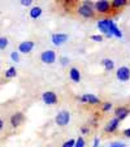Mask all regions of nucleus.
<instances>
[{
  "instance_id": "obj_1",
  "label": "nucleus",
  "mask_w": 130,
  "mask_h": 147,
  "mask_svg": "<svg viewBox=\"0 0 130 147\" xmlns=\"http://www.w3.org/2000/svg\"><path fill=\"white\" fill-rule=\"evenodd\" d=\"M77 12L79 16L86 17V18H92V17H95L94 4H92L91 1H82V4L78 7Z\"/></svg>"
},
{
  "instance_id": "obj_2",
  "label": "nucleus",
  "mask_w": 130,
  "mask_h": 147,
  "mask_svg": "<svg viewBox=\"0 0 130 147\" xmlns=\"http://www.w3.org/2000/svg\"><path fill=\"white\" fill-rule=\"evenodd\" d=\"M94 11H96L98 13H102V14L109 13V12L112 11L111 3L107 1V0H99V1H95L94 3Z\"/></svg>"
},
{
  "instance_id": "obj_3",
  "label": "nucleus",
  "mask_w": 130,
  "mask_h": 147,
  "mask_svg": "<svg viewBox=\"0 0 130 147\" xmlns=\"http://www.w3.org/2000/svg\"><path fill=\"white\" fill-rule=\"evenodd\" d=\"M55 121L59 126H67L70 122V113L68 111H60L56 115Z\"/></svg>"
},
{
  "instance_id": "obj_4",
  "label": "nucleus",
  "mask_w": 130,
  "mask_h": 147,
  "mask_svg": "<svg viewBox=\"0 0 130 147\" xmlns=\"http://www.w3.org/2000/svg\"><path fill=\"white\" fill-rule=\"evenodd\" d=\"M40 60L44 64H53L56 61V52L53 50H46L40 53Z\"/></svg>"
},
{
  "instance_id": "obj_5",
  "label": "nucleus",
  "mask_w": 130,
  "mask_h": 147,
  "mask_svg": "<svg viewBox=\"0 0 130 147\" xmlns=\"http://www.w3.org/2000/svg\"><path fill=\"white\" fill-rule=\"evenodd\" d=\"M24 120H25V116H24L22 112H16V113H13L9 117V122H11L12 128H18L20 125L24 122Z\"/></svg>"
},
{
  "instance_id": "obj_6",
  "label": "nucleus",
  "mask_w": 130,
  "mask_h": 147,
  "mask_svg": "<svg viewBox=\"0 0 130 147\" xmlns=\"http://www.w3.org/2000/svg\"><path fill=\"white\" fill-rule=\"evenodd\" d=\"M42 100H43V103L47 104V106H52V104L57 103V95L53 91H46L42 95Z\"/></svg>"
},
{
  "instance_id": "obj_7",
  "label": "nucleus",
  "mask_w": 130,
  "mask_h": 147,
  "mask_svg": "<svg viewBox=\"0 0 130 147\" xmlns=\"http://www.w3.org/2000/svg\"><path fill=\"white\" fill-rule=\"evenodd\" d=\"M35 47V43L33 40H25L18 45V52L20 53H30L33 48Z\"/></svg>"
},
{
  "instance_id": "obj_8",
  "label": "nucleus",
  "mask_w": 130,
  "mask_h": 147,
  "mask_svg": "<svg viewBox=\"0 0 130 147\" xmlns=\"http://www.w3.org/2000/svg\"><path fill=\"white\" fill-rule=\"evenodd\" d=\"M117 80L121 81V82H126V81L130 80V69L127 67H121L117 69L116 72Z\"/></svg>"
},
{
  "instance_id": "obj_9",
  "label": "nucleus",
  "mask_w": 130,
  "mask_h": 147,
  "mask_svg": "<svg viewBox=\"0 0 130 147\" xmlns=\"http://www.w3.org/2000/svg\"><path fill=\"white\" fill-rule=\"evenodd\" d=\"M69 39L68 34H64V33H57V34H52L51 36V40L55 46H63L65 42Z\"/></svg>"
},
{
  "instance_id": "obj_10",
  "label": "nucleus",
  "mask_w": 130,
  "mask_h": 147,
  "mask_svg": "<svg viewBox=\"0 0 130 147\" xmlns=\"http://www.w3.org/2000/svg\"><path fill=\"white\" fill-rule=\"evenodd\" d=\"M96 26H98V29H99L103 34H105V35L108 36V38H111V36H112V34L109 33V20H107V18L99 20Z\"/></svg>"
},
{
  "instance_id": "obj_11",
  "label": "nucleus",
  "mask_w": 130,
  "mask_h": 147,
  "mask_svg": "<svg viewBox=\"0 0 130 147\" xmlns=\"http://www.w3.org/2000/svg\"><path fill=\"white\" fill-rule=\"evenodd\" d=\"M79 100L82 103H89V104H99L100 103V99L94 94H85L79 96Z\"/></svg>"
},
{
  "instance_id": "obj_12",
  "label": "nucleus",
  "mask_w": 130,
  "mask_h": 147,
  "mask_svg": "<svg viewBox=\"0 0 130 147\" xmlns=\"http://www.w3.org/2000/svg\"><path fill=\"white\" fill-rule=\"evenodd\" d=\"M119 124H120V120L115 117V119H112L111 121L105 125L104 131L105 133H115V131L117 130V128H119Z\"/></svg>"
},
{
  "instance_id": "obj_13",
  "label": "nucleus",
  "mask_w": 130,
  "mask_h": 147,
  "mask_svg": "<svg viewBox=\"0 0 130 147\" xmlns=\"http://www.w3.org/2000/svg\"><path fill=\"white\" fill-rule=\"evenodd\" d=\"M129 113H130V111L126 108V107H119V108H116V111H115L116 119H119L120 121H121V120H124V119H126Z\"/></svg>"
},
{
  "instance_id": "obj_14",
  "label": "nucleus",
  "mask_w": 130,
  "mask_h": 147,
  "mask_svg": "<svg viewBox=\"0 0 130 147\" xmlns=\"http://www.w3.org/2000/svg\"><path fill=\"white\" fill-rule=\"evenodd\" d=\"M109 33L112 34V36H117V38H121L122 36L121 30L117 28V25L112 21V20H109Z\"/></svg>"
},
{
  "instance_id": "obj_15",
  "label": "nucleus",
  "mask_w": 130,
  "mask_h": 147,
  "mask_svg": "<svg viewBox=\"0 0 130 147\" xmlns=\"http://www.w3.org/2000/svg\"><path fill=\"white\" fill-rule=\"evenodd\" d=\"M69 77H70V80H72L73 82L78 83L81 81V72L77 69V68H72L70 72H69Z\"/></svg>"
},
{
  "instance_id": "obj_16",
  "label": "nucleus",
  "mask_w": 130,
  "mask_h": 147,
  "mask_svg": "<svg viewBox=\"0 0 130 147\" xmlns=\"http://www.w3.org/2000/svg\"><path fill=\"white\" fill-rule=\"evenodd\" d=\"M127 0H113V1H111V8L112 9H121V8H124L125 5H127Z\"/></svg>"
},
{
  "instance_id": "obj_17",
  "label": "nucleus",
  "mask_w": 130,
  "mask_h": 147,
  "mask_svg": "<svg viewBox=\"0 0 130 147\" xmlns=\"http://www.w3.org/2000/svg\"><path fill=\"white\" fill-rule=\"evenodd\" d=\"M42 12H43V11H42L40 7H33V8L30 9V13H29V14H30L31 18L36 20V18H39V17L42 16Z\"/></svg>"
},
{
  "instance_id": "obj_18",
  "label": "nucleus",
  "mask_w": 130,
  "mask_h": 147,
  "mask_svg": "<svg viewBox=\"0 0 130 147\" xmlns=\"http://www.w3.org/2000/svg\"><path fill=\"white\" fill-rule=\"evenodd\" d=\"M102 65L104 67L105 70H112L115 68V63H113V60H111V59H103Z\"/></svg>"
},
{
  "instance_id": "obj_19",
  "label": "nucleus",
  "mask_w": 130,
  "mask_h": 147,
  "mask_svg": "<svg viewBox=\"0 0 130 147\" xmlns=\"http://www.w3.org/2000/svg\"><path fill=\"white\" fill-rule=\"evenodd\" d=\"M17 76V69L14 67H9L8 69L5 70V77L8 78V80H11V78H14Z\"/></svg>"
},
{
  "instance_id": "obj_20",
  "label": "nucleus",
  "mask_w": 130,
  "mask_h": 147,
  "mask_svg": "<svg viewBox=\"0 0 130 147\" xmlns=\"http://www.w3.org/2000/svg\"><path fill=\"white\" fill-rule=\"evenodd\" d=\"M8 45H9L8 38H7V36H0V51L5 50V48L8 47Z\"/></svg>"
},
{
  "instance_id": "obj_21",
  "label": "nucleus",
  "mask_w": 130,
  "mask_h": 147,
  "mask_svg": "<svg viewBox=\"0 0 130 147\" xmlns=\"http://www.w3.org/2000/svg\"><path fill=\"white\" fill-rule=\"evenodd\" d=\"M85 144H86V142L82 137H79L78 139H75V142H74V147H85Z\"/></svg>"
},
{
  "instance_id": "obj_22",
  "label": "nucleus",
  "mask_w": 130,
  "mask_h": 147,
  "mask_svg": "<svg viewBox=\"0 0 130 147\" xmlns=\"http://www.w3.org/2000/svg\"><path fill=\"white\" fill-rule=\"evenodd\" d=\"M112 109V103H103L102 104V111L103 112H108V111H111Z\"/></svg>"
},
{
  "instance_id": "obj_23",
  "label": "nucleus",
  "mask_w": 130,
  "mask_h": 147,
  "mask_svg": "<svg viewBox=\"0 0 130 147\" xmlns=\"http://www.w3.org/2000/svg\"><path fill=\"white\" fill-rule=\"evenodd\" d=\"M11 59H12V61H14V63H18L20 61V53L16 52V51H13V52L11 53Z\"/></svg>"
},
{
  "instance_id": "obj_24",
  "label": "nucleus",
  "mask_w": 130,
  "mask_h": 147,
  "mask_svg": "<svg viewBox=\"0 0 130 147\" xmlns=\"http://www.w3.org/2000/svg\"><path fill=\"white\" fill-rule=\"evenodd\" d=\"M74 142H75V139H69V141L64 142L63 147H74Z\"/></svg>"
},
{
  "instance_id": "obj_25",
  "label": "nucleus",
  "mask_w": 130,
  "mask_h": 147,
  "mask_svg": "<svg viewBox=\"0 0 130 147\" xmlns=\"http://www.w3.org/2000/svg\"><path fill=\"white\" fill-rule=\"evenodd\" d=\"M60 63H61V65H63V67H67V65L69 64V59H68L67 56H63V57L60 59Z\"/></svg>"
},
{
  "instance_id": "obj_26",
  "label": "nucleus",
  "mask_w": 130,
  "mask_h": 147,
  "mask_svg": "<svg viewBox=\"0 0 130 147\" xmlns=\"http://www.w3.org/2000/svg\"><path fill=\"white\" fill-rule=\"evenodd\" d=\"M20 3H21V5H24V7H30L34 1H33V0H21Z\"/></svg>"
},
{
  "instance_id": "obj_27",
  "label": "nucleus",
  "mask_w": 130,
  "mask_h": 147,
  "mask_svg": "<svg viewBox=\"0 0 130 147\" xmlns=\"http://www.w3.org/2000/svg\"><path fill=\"white\" fill-rule=\"evenodd\" d=\"M91 40L94 42H102L103 40V35L99 34V35H91Z\"/></svg>"
},
{
  "instance_id": "obj_28",
  "label": "nucleus",
  "mask_w": 130,
  "mask_h": 147,
  "mask_svg": "<svg viewBox=\"0 0 130 147\" xmlns=\"http://www.w3.org/2000/svg\"><path fill=\"white\" fill-rule=\"evenodd\" d=\"M81 131H82V134H89L90 129L87 128V126H82V128H81Z\"/></svg>"
},
{
  "instance_id": "obj_29",
  "label": "nucleus",
  "mask_w": 130,
  "mask_h": 147,
  "mask_svg": "<svg viewBox=\"0 0 130 147\" xmlns=\"http://www.w3.org/2000/svg\"><path fill=\"white\" fill-rule=\"evenodd\" d=\"M124 136L127 137V138H130V128L125 129V130H124Z\"/></svg>"
},
{
  "instance_id": "obj_30",
  "label": "nucleus",
  "mask_w": 130,
  "mask_h": 147,
  "mask_svg": "<svg viewBox=\"0 0 130 147\" xmlns=\"http://www.w3.org/2000/svg\"><path fill=\"white\" fill-rule=\"evenodd\" d=\"M112 146H115V147H125V144L121 143V142H116V143H113Z\"/></svg>"
},
{
  "instance_id": "obj_31",
  "label": "nucleus",
  "mask_w": 130,
  "mask_h": 147,
  "mask_svg": "<svg viewBox=\"0 0 130 147\" xmlns=\"http://www.w3.org/2000/svg\"><path fill=\"white\" fill-rule=\"evenodd\" d=\"M99 138H95L94 139V147H98V146H99Z\"/></svg>"
},
{
  "instance_id": "obj_32",
  "label": "nucleus",
  "mask_w": 130,
  "mask_h": 147,
  "mask_svg": "<svg viewBox=\"0 0 130 147\" xmlns=\"http://www.w3.org/2000/svg\"><path fill=\"white\" fill-rule=\"evenodd\" d=\"M3 129H4V121H3L1 119H0V131L3 130Z\"/></svg>"
},
{
  "instance_id": "obj_33",
  "label": "nucleus",
  "mask_w": 130,
  "mask_h": 147,
  "mask_svg": "<svg viewBox=\"0 0 130 147\" xmlns=\"http://www.w3.org/2000/svg\"><path fill=\"white\" fill-rule=\"evenodd\" d=\"M111 147H115V146H111Z\"/></svg>"
}]
</instances>
